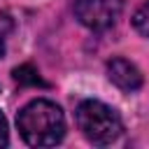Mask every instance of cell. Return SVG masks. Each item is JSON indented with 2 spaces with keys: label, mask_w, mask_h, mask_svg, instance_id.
Wrapping results in <instances>:
<instances>
[{
  "label": "cell",
  "mask_w": 149,
  "mask_h": 149,
  "mask_svg": "<svg viewBox=\"0 0 149 149\" xmlns=\"http://www.w3.org/2000/svg\"><path fill=\"white\" fill-rule=\"evenodd\" d=\"M16 126L21 137L30 147H54L65 135V116L63 109L44 98L30 100L16 116Z\"/></svg>",
  "instance_id": "cell-1"
},
{
  "label": "cell",
  "mask_w": 149,
  "mask_h": 149,
  "mask_svg": "<svg viewBox=\"0 0 149 149\" xmlns=\"http://www.w3.org/2000/svg\"><path fill=\"white\" fill-rule=\"evenodd\" d=\"M77 126L81 130V135L98 147L112 144L119 135H121V119L116 114V109H112L109 105L100 102V100H84L77 107Z\"/></svg>",
  "instance_id": "cell-2"
},
{
  "label": "cell",
  "mask_w": 149,
  "mask_h": 149,
  "mask_svg": "<svg viewBox=\"0 0 149 149\" xmlns=\"http://www.w3.org/2000/svg\"><path fill=\"white\" fill-rule=\"evenodd\" d=\"M121 0H74L72 9L81 26L88 30H107L121 16Z\"/></svg>",
  "instance_id": "cell-3"
},
{
  "label": "cell",
  "mask_w": 149,
  "mask_h": 149,
  "mask_svg": "<svg viewBox=\"0 0 149 149\" xmlns=\"http://www.w3.org/2000/svg\"><path fill=\"white\" fill-rule=\"evenodd\" d=\"M107 77L116 88L126 93H133L142 86V72L137 70V65H133L126 58H112L107 63Z\"/></svg>",
  "instance_id": "cell-4"
},
{
  "label": "cell",
  "mask_w": 149,
  "mask_h": 149,
  "mask_svg": "<svg viewBox=\"0 0 149 149\" xmlns=\"http://www.w3.org/2000/svg\"><path fill=\"white\" fill-rule=\"evenodd\" d=\"M14 79H16L19 84H26V86H47L33 65H21V68H16V70H14Z\"/></svg>",
  "instance_id": "cell-5"
},
{
  "label": "cell",
  "mask_w": 149,
  "mask_h": 149,
  "mask_svg": "<svg viewBox=\"0 0 149 149\" xmlns=\"http://www.w3.org/2000/svg\"><path fill=\"white\" fill-rule=\"evenodd\" d=\"M133 28L142 37H149V2H144L142 7H137V12L133 14Z\"/></svg>",
  "instance_id": "cell-6"
},
{
  "label": "cell",
  "mask_w": 149,
  "mask_h": 149,
  "mask_svg": "<svg viewBox=\"0 0 149 149\" xmlns=\"http://www.w3.org/2000/svg\"><path fill=\"white\" fill-rule=\"evenodd\" d=\"M9 142V130H7V119L2 116V112H0V147H5Z\"/></svg>",
  "instance_id": "cell-7"
},
{
  "label": "cell",
  "mask_w": 149,
  "mask_h": 149,
  "mask_svg": "<svg viewBox=\"0 0 149 149\" xmlns=\"http://www.w3.org/2000/svg\"><path fill=\"white\" fill-rule=\"evenodd\" d=\"M5 56V42H2V37H0V58Z\"/></svg>",
  "instance_id": "cell-8"
}]
</instances>
